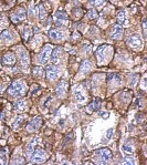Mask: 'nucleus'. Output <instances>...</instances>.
Listing matches in <instances>:
<instances>
[{"label": "nucleus", "mask_w": 147, "mask_h": 165, "mask_svg": "<svg viewBox=\"0 0 147 165\" xmlns=\"http://www.w3.org/2000/svg\"><path fill=\"white\" fill-rule=\"evenodd\" d=\"M26 92V84L20 81V80H15V82H12V84L8 88V93L15 96H21L24 94Z\"/></svg>", "instance_id": "nucleus-1"}, {"label": "nucleus", "mask_w": 147, "mask_h": 165, "mask_svg": "<svg viewBox=\"0 0 147 165\" xmlns=\"http://www.w3.org/2000/svg\"><path fill=\"white\" fill-rule=\"evenodd\" d=\"M68 21H69V17H68L65 11L59 10V11L55 12L54 24H55L57 27H65L66 24H68Z\"/></svg>", "instance_id": "nucleus-2"}, {"label": "nucleus", "mask_w": 147, "mask_h": 165, "mask_svg": "<svg viewBox=\"0 0 147 165\" xmlns=\"http://www.w3.org/2000/svg\"><path fill=\"white\" fill-rule=\"evenodd\" d=\"M51 52H52V47H51L50 44L44 46V48L42 49V51H41V53L39 55V62L41 63V64L46 63V61L50 59Z\"/></svg>", "instance_id": "nucleus-3"}, {"label": "nucleus", "mask_w": 147, "mask_h": 165, "mask_svg": "<svg viewBox=\"0 0 147 165\" xmlns=\"http://www.w3.org/2000/svg\"><path fill=\"white\" fill-rule=\"evenodd\" d=\"M97 157L101 160L100 163H106L112 158V152L108 149H101L96 151Z\"/></svg>", "instance_id": "nucleus-4"}, {"label": "nucleus", "mask_w": 147, "mask_h": 165, "mask_svg": "<svg viewBox=\"0 0 147 165\" xmlns=\"http://www.w3.org/2000/svg\"><path fill=\"white\" fill-rule=\"evenodd\" d=\"M46 151L42 149H38L33 151V154L31 155V158H32V162H35V163H41L46 160Z\"/></svg>", "instance_id": "nucleus-5"}, {"label": "nucleus", "mask_w": 147, "mask_h": 165, "mask_svg": "<svg viewBox=\"0 0 147 165\" xmlns=\"http://www.w3.org/2000/svg\"><path fill=\"white\" fill-rule=\"evenodd\" d=\"M46 73V78H48V80H55V79L59 77L60 70H59L58 68L55 67L54 64H51V66H48Z\"/></svg>", "instance_id": "nucleus-6"}, {"label": "nucleus", "mask_w": 147, "mask_h": 165, "mask_svg": "<svg viewBox=\"0 0 147 165\" xmlns=\"http://www.w3.org/2000/svg\"><path fill=\"white\" fill-rule=\"evenodd\" d=\"M11 18L12 22H15V24H18L20 21H22L24 18H26V10L23 8H19L17 11H15L13 13H11Z\"/></svg>", "instance_id": "nucleus-7"}, {"label": "nucleus", "mask_w": 147, "mask_h": 165, "mask_svg": "<svg viewBox=\"0 0 147 165\" xmlns=\"http://www.w3.org/2000/svg\"><path fill=\"white\" fill-rule=\"evenodd\" d=\"M41 123H42V121H41V119L40 118L32 119V121H30V123L28 124L27 130L29 131V132H35V131H37L39 127L41 126Z\"/></svg>", "instance_id": "nucleus-8"}, {"label": "nucleus", "mask_w": 147, "mask_h": 165, "mask_svg": "<svg viewBox=\"0 0 147 165\" xmlns=\"http://www.w3.org/2000/svg\"><path fill=\"white\" fill-rule=\"evenodd\" d=\"M66 89H68V82L64 80H61L59 82L58 87H57V94H58L59 98H63L65 95Z\"/></svg>", "instance_id": "nucleus-9"}, {"label": "nucleus", "mask_w": 147, "mask_h": 165, "mask_svg": "<svg viewBox=\"0 0 147 165\" xmlns=\"http://www.w3.org/2000/svg\"><path fill=\"white\" fill-rule=\"evenodd\" d=\"M122 35H123V27L121 24H115L112 29V32H111V38L115 40L121 39Z\"/></svg>", "instance_id": "nucleus-10"}, {"label": "nucleus", "mask_w": 147, "mask_h": 165, "mask_svg": "<svg viewBox=\"0 0 147 165\" xmlns=\"http://www.w3.org/2000/svg\"><path fill=\"white\" fill-rule=\"evenodd\" d=\"M127 44L129 47L134 48V49H139V48H142V41L139 39L138 37H136V35H132L127 39Z\"/></svg>", "instance_id": "nucleus-11"}, {"label": "nucleus", "mask_w": 147, "mask_h": 165, "mask_svg": "<svg viewBox=\"0 0 147 165\" xmlns=\"http://www.w3.org/2000/svg\"><path fill=\"white\" fill-rule=\"evenodd\" d=\"M2 63L6 64V66H12V64H15V57L13 53L11 52H7V53H4L2 55V59H1Z\"/></svg>", "instance_id": "nucleus-12"}, {"label": "nucleus", "mask_w": 147, "mask_h": 165, "mask_svg": "<svg viewBox=\"0 0 147 165\" xmlns=\"http://www.w3.org/2000/svg\"><path fill=\"white\" fill-rule=\"evenodd\" d=\"M19 57L21 66L23 68H27L29 66V55H28V52L24 49H19Z\"/></svg>", "instance_id": "nucleus-13"}, {"label": "nucleus", "mask_w": 147, "mask_h": 165, "mask_svg": "<svg viewBox=\"0 0 147 165\" xmlns=\"http://www.w3.org/2000/svg\"><path fill=\"white\" fill-rule=\"evenodd\" d=\"M61 52H62V48H55L54 50H52L51 52V55H50V59H51V62L52 64H58L59 63V60H60V55H61Z\"/></svg>", "instance_id": "nucleus-14"}, {"label": "nucleus", "mask_w": 147, "mask_h": 165, "mask_svg": "<svg viewBox=\"0 0 147 165\" xmlns=\"http://www.w3.org/2000/svg\"><path fill=\"white\" fill-rule=\"evenodd\" d=\"M49 37L54 41H60L63 39V32L59 30H50L49 31Z\"/></svg>", "instance_id": "nucleus-15"}, {"label": "nucleus", "mask_w": 147, "mask_h": 165, "mask_svg": "<svg viewBox=\"0 0 147 165\" xmlns=\"http://www.w3.org/2000/svg\"><path fill=\"white\" fill-rule=\"evenodd\" d=\"M38 141H39V138H33V140H32V141H31L30 143L27 145V151H26V153H27L28 157H30L31 155H32V153H33V150H35V144L38 143Z\"/></svg>", "instance_id": "nucleus-16"}, {"label": "nucleus", "mask_w": 147, "mask_h": 165, "mask_svg": "<svg viewBox=\"0 0 147 165\" xmlns=\"http://www.w3.org/2000/svg\"><path fill=\"white\" fill-rule=\"evenodd\" d=\"M74 96H75V101L77 103H83L85 101V95L83 94V92H82L79 88H75V90H74Z\"/></svg>", "instance_id": "nucleus-17"}, {"label": "nucleus", "mask_w": 147, "mask_h": 165, "mask_svg": "<svg viewBox=\"0 0 147 165\" xmlns=\"http://www.w3.org/2000/svg\"><path fill=\"white\" fill-rule=\"evenodd\" d=\"M108 46H102V47H100L98 49H97L96 51V57L97 59H98V62L102 63L103 61H104V53H105V50L107 49Z\"/></svg>", "instance_id": "nucleus-18"}, {"label": "nucleus", "mask_w": 147, "mask_h": 165, "mask_svg": "<svg viewBox=\"0 0 147 165\" xmlns=\"http://www.w3.org/2000/svg\"><path fill=\"white\" fill-rule=\"evenodd\" d=\"M101 106V102L98 99H95L94 101H93L91 104L89 105V108H87V110L90 111V112H94V111H97L98 109H100Z\"/></svg>", "instance_id": "nucleus-19"}, {"label": "nucleus", "mask_w": 147, "mask_h": 165, "mask_svg": "<svg viewBox=\"0 0 147 165\" xmlns=\"http://www.w3.org/2000/svg\"><path fill=\"white\" fill-rule=\"evenodd\" d=\"M108 83L110 84H120L121 83V78L115 73L108 74Z\"/></svg>", "instance_id": "nucleus-20"}, {"label": "nucleus", "mask_w": 147, "mask_h": 165, "mask_svg": "<svg viewBox=\"0 0 147 165\" xmlns=\"http://www.w3.org/2000/svg\"><path fill=\"white\" fill-rule=\"evenodd\" d=\"M1 39L4 40V41H12L13 40V35H12V33L9 30H4V31H2V33H1Z\"/></svg>", "instance_id": "nucleus-21"}, {"label": "nucleus", "mask_w": 147, "mask_h": 165, "mask_svg": "<svg viewBox=\"0 0 147 165\" xmlns=\"http://www.w3.org/2000/svg\"><path fill=\"white\" fill-rule=\"evenodd\" d=\"M116 18H117V22H118V24H125V11L124 10H120V11H117V16H116Z\"/></svg>", "instance_id": "nucleus-22"}, {"label": "nucleus", "mask_w": 147, "mask_h": 165, "mask_svg": "<svg viewBox=\"0 0 147 165\" xmlns=\"http://www.w3.org/2000/svg\"><path fill=\"white\" fill-rule=\"evenodd\" d=\"M90 69H91V64H90L89 61H83L81 64V67H80V72L81 73H86V72H89Z\"/></svg>", "instance_id": "nucleus-23"}, {"label": "nucleus", "mask_w": 147, "mask_h": 165, "mask_svg": "<svg viewBox=\"0 0 147 165\" xmlns=\"http://www.w3.org/2000/svg\"><path fill=\"white\" fill-rule=\"evenodd\" d=\"M32 73H33V75L38 77V78H42V77H43V70L40 67H35V68H33Z\"/></svg>", "instance_id": "nucleus-24"}, {"label": "nucleus", "mask_w": 147, "mask_h": 165, "mask_svg": "<svg viewBox=\"0 0 147 165\" xmlns=\"http://www.w3.org/2000/svg\"><path fill=\"white\" fill-rule=\"evenodd\" d=\"M123 151L125 152V153L132 154L133 152H134V149H133L132 144H129V143H126V144H124V145H123Z\"/></svg>", "instance_id": "nucleus-25"}, {"label": "nucleus", "mask_w": 147, "mask_h": 165, "mask_svg": "<svg viewBox=\"0 0 147 165\" xmlns=\"http://www.w3.org/2000/svg\"><path fill=\"white\" fill-rule=\"evenodd\" d=\"M15 109L17 111H23L26 109V102L24 101H19L15 104Z\"/></svg>", "instance_id": "nucleus-26"}, {"label": "nucleus", "mask_w": 147, "mask_h": 165, "mask_svg": "<svg viewBox=\"0 0 147 165\" xmlns=\"http://www.w3.org/2000/svg\"><path fill=\"white\" fill-rule=\"evenodd\" d=\"M90 4L94 7H102L105 4V0H90Z\"/></svg>", "instance_id": "nucleus-27"}, {"label": "nucleus", "mask_w": 147, "mask_h": 165, "mask_svg": "<svg viewBox=\"0 0 147 165\" xmlns=\"http://www.w3.org/2000/svg\"><path fill=\"white\" fill-rule=\"evenodd\" d=\"M86 15H87V18H89V19H96L97 16H98L96 10H94V9H90Z\"/></svg>", "instance_id": "nucleus-28"}, {"label": "nucleus", "mask_w": 147, "mask_h": 165, "mask_svg": "<svg viewBox=\"0 0 147 165\" xmlns=\"http://www.w3.org/2000/svg\"><path fill=\"white\" fill-rule=\"evenodd\" d=\"M39 17H40V19L41 20H44L46 17V11L44 10L43 8V6H40L39 7Z\"/></svg>", "instance_id": "nucleus-29"}, {"label": "nucleus", "mask_w": 147, "mask_h": 165, "mask_svg": "<svg viewBox=\"0 0 147 165\" xmlns=\"http://www.w3.org/2000/svg\"><path fill=\"white\" fill-rule=\"evenodd\" d=\"M122 164L128 165V164H135V161H134V157L133 156H127L124 158V161H122Z\"/></svg>", "instance_id": "nucleus-30"}, {"label": "nucleus", "mask_w": 147, "mask_h": 165, "mask_svg": "<svg viewBox=\"0 0 147 165\" xmlns=\"http://www.w3.org/2000/svg\"><path fill=\"white\" fill-rule=\"evenodd\" d=\"M4 162H6V151L2 150V151H0V163L4 164Z\"/></svg>", "instance_id": "nucleus-31"}, {"label": "nucleus", "mask_w": 147, "mask_h": 165, "mask_svg": "<svg viewBox=\"0 0 147 165\" xmlns=\"http://www.w3.org/2000/svg\"><path fill=\"white\" fill-rule=\"evenodd\" d=\"M30 35H32V31L31 30H29V29H26L24 31H23V38H24V40H28V38L30 37Z\"/></svg>", "instance_id": "nucleus-32"}, {"label": "nucleus", "mask_w": 147, "mask_h": 165, "mask_svg": "<svg viewBox=\"0 0 147 165\" xmlns=\"http://www.w3.org/2000/svg\"><path fill=\"white\" fill-rule=\"evenodd\" d=\"M22 121V116H18V118L15 119V121H13V124H12V127L13 129H15V127H18V125H19V123Z\"/></svg>", "instance_id": "nucleus-33"}, {"label": "nucleus", "mask_w": 147, "mask_h": 165, "mask_svg": "<svg viewBox=\"0 0 147 165\" xmlns=\"http://www.w3.org/2000/svg\"><path fill=\"white\" fill-rule=\"evenodd\" d=\"M7 26V21H6V18L4 16H0V29Z\"/></svg>", "instance_id": "nucleus-34"}, {"label": "nucleus", "mask_w": 147, "mask_h": 165, "mask_svg": "<svg viewBox=\"0 0 147 165\" xmlns=\"http://www.w3.org/2000/svg\"><path fill=\"white\" fill-rule=\"evenodd\" d=\"M113 132H114V130L113 129H110V130H107V132H106V138H111L113 136Z\"/></svg>", "instance_id": "nucleus-35"}, {"label": "nucleus", "mask_w": 147, "mask_h": 165, "mask_svg": "<svg viewBox=\"0 0 147 165\" xmlns=\"http://www.w3.org/2000/svg\"><path fill=\"white\" fill-rule=\"evenodd\" d=\"M143 33H144V37L146 35V20L144 19L143 20Z\"/></svg>", "instance_id": "nucleus-36"}, {"label": "nucleus", "mask_w": 147, "mask_h": 165, "mask_svg": "<svg viewBox=\"0 0 147 165\" xmlns=\"http://www.w3.org/2000/svg\"><path fill=\"white\" fill-rule=\"evenodd\" d=\"M100 116L101 118H105V119H107L108 118V115H107V112H101L100 113Z\"/></svg>", "instance_id": "nucleus-37"}, {"label": "nucleus", "mask_w": 147, "mask_h": 165, "mask_svg": "<svg viewBox=\"0 0 147 165\" xmlns=\"http://www.w3.org/2000/svg\"><path fill=\"white\" fill-rule=\"evenodd\" d=\"M136 79H137V75H133V79H132V82H131L132 87H133V85L136 83Z\"/></svg>", "instance_id": "nucleus-38"}, {"label": "nucleus", "mask_w": 147, "mask_h": 165, "mask_svg": "<svg viewBox=\"0 0 147 165\" xmlns=\"http://www.w3.org/2000/svg\"><path fill=\"white\" fill-rule=\"evenodd\" d=\"M145 87H146V79H144L143 80V88L145 89Z\"/></svg>", "instance_id": "nucleus-39"}, {"label": "nucleus", "mask_w": 147, "mask_h": 165, "mask_svg": "<svg viewBox=\"0 0 147 165\" xmlns=\"http://www.w3.org/2000/svg\"><path fill=\"white\" fill-rule=\"evenodd\" d=\"M1 119H2V113L0 112V120H1Z\"/></svg>", "instance_id": "nucleus-40"}, {"label": "nucleus", "mask_w": 147, "mask_h": 165, "mask_svg": "<svg viewBox=\"0 0 147 165\" xmlns=\"http://www.w3.org/2000/svg\"><path fill=\"white\" fill-rule=\"evenodd\" d=\"M0 92H1V89H0Z\"/></svg>", "instance_id": "nucleus-41"}, {"label": "nucleus", "mask_w": 147, "mask_h": 165, "mask_svg": "<svg viewBox=\"0 0 147 165\" xmlns=\"http://www.w3.org/2000/svg\"><path fill=\"white\" fill-rule=\"evenodd\" d=\"M111 1H112V0H111Z\"/></svg>", "instance_id": "nucleus-42"}]
</instances>
